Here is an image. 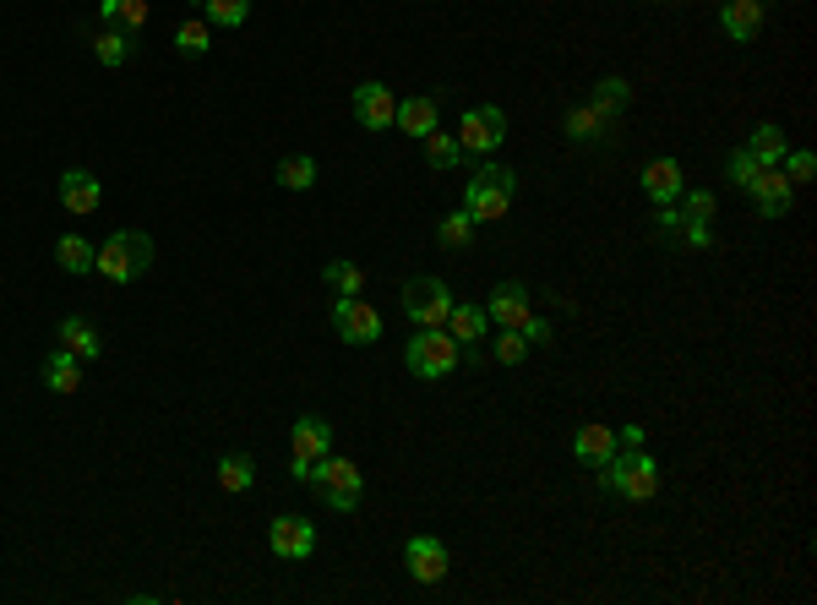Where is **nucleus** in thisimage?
I'll use <instances>...</instances> for the list:
<instances>
[{
  "label": "nucleus",
  "instance_id": "nucleus-1",
  "mask_svg": "<svg viewBox=\"0 0 817 605\" xmlns=\"http://www.w3.org/2000/svg\"><path fill=\"white\" fill-rule=\"evenodd\" d=\"M600 491L621 497V502H654L660 491V464L643 453V448H616L605 464H600Z\"/></svg>",
  "mask_w": 817,
  "mask_h": 605
},
{
  "label": "nucleus",
  "instance_id": "nucleus-2",
  "mask_svg": "<svg viewBox=\"0 0 817 605\" xmlns=\"http://www.w3.org/2000/svg\"><path fill=\"white\" fill-rule=\"evenodd\" d=\"M512 197H518V169H507V164H479V169L469 175V186H463V213H469L474 224H496V218H507Z\"/></svg>",
  "mask_w": 817,
  "mask_h": 605
},
{
  "label": "nucleus",
  "instance_id": "nucleus-3",
  "mask_svg": "<svg viewBox=\"0 0 817 605\" xmlns=\"http://www.w3.org/2000/svg\"><path fill=\"white\" fill-rule=\"evenodd\" d=\"M153 268V240L142 235V229H115L104 246H98V257H93V273H104L109 284H131V278H142Z\"/></svg>",
  "mask_w": 817,
  "mask_h": 605
},
{
  "label": "nucleus",
  "instance_id": "nucleus-4",
  "mask_svg": "<svg viewBox=\"0 0 817 605\" xmlns=\"http://www.w3.org/2000/svg\"><path fill=\"white\" fill-rule=\"evenodd\" d=\"M458 360H463V349H458V339H452L447 328H419V333L404 344V366L419 377V382H441V377H452Z\"/></svg>",
  "mask_w": 817,
  "mask_h": 605
},
{
  "label": "nucleus",
  "instance_id": "nucleus-5",
  "mask_svg": "<svg viewBox=\"0 0 817 605\" xmlns=\"http://www.w3.org/2000/svg\"><path fill=\"white\" fill-rule=\"evenodd\" d=\"M317 497H322V508H333V513H355L360 508V491H366V481H360V470L350 464V459H317V470H311V481H306Z\"/></svg>",
  "mask_w": 817,
  "mask_h": 605
},
{
  "label": "nucleus",
  "instance_id": "nucleus-6",
  "mask_svg": "<svg viewBox=\"0 0 817 605\" xmlns=\"http://www.w3.org/2000/svg\"><path fill=\"white\" fill-rule=\"evenodd\" d=\"M452 137H458L463 158H490V153L507 142V115H501L496 104H469Z\"/></svg>",
  "mask_w": 817,
  "mask_h": 605
},
{
  "label": "nucleus",
  "instance_id": "nucleus-7",
  "mask_svg": "<svg viewBox=\"0 0 817 605\" xmlns=\"http://www.w3.org/2000/svg\"><path fill=\"white\" fill-rule=\"evenodd\" d=\"M447 311H452V289L436 273H414L404 284V317L414 328H441Z\"/></svg>",
  "mask_w": 817,
  "mask_h": 605
},
{
  "label": "nucleus",
  "instance_id": "nucleus-8",
  "mask_svg": "<svg viewBox=\"0 0 817 605\" xmlns=\"http://www.w3.org/2000/svg\"><path fill=\"white\" fill-rule=\"evenodd\" d=\"M289 442H295V453H289V475L306 486V481H311V470H317V459H328V453H333V426H328L322 415H300V420H295V431H289Z\"/></svg>",
  "mask_w": 817,
  "mask_h": 605
},
{
  "label": "nucleus",
  "instance_id": "nucleus-9",
  "mask_svg": "<svg viewBox=\"0 0 817 605\" xmlns=\"http://www.w3.org/2000/svg\"><path fill=\"white\" fill-rule=\"evenodd\" d=\"M333 333H339L350 349L377 344V339H382V311L366 306L360 295H355V300H333Z\"/></svg>",
  "mask_w": 817,
  "mask_h": 605
},
{
  "label": "nucleus",
  "instance_id": "nucleus-10",
  "mask_svg": "<svg viewBox=\"0 0 817 605\" xmlns=\"http://www.w3.org/2000/svg\"><path fill=\"white\" fill-rule=\"evenodd\" d=\"M268 551H273L279 562H306V557L317 551V530H311L300 513H279V519L268 524Z\"/></svg>",
  "mask_w": 817,
  "mask_h": 605
},
{
  "label": "nucleus",
  "instance_id": "nucleus-11",
  "mask_svg": "<svg viewBox=\"0 0 817 605\" xmlns=\"http://www.w3.org/2000/svg\"><path fill=\"white\" fill-rule=\"evenodd\" d=\"M350 109H355V120H360L366 131H393L399 98H393L388 82H360V87L350 93Z\"/></svg>",
  "mask_w": 817,
  "mask_h": 605
},
{
  "label": "nucleus",
  "instance_id": "nucleus-12",
  "mask_svg": "<svg viewBox=\"0 0 817 605\" xmlns=\"http://www.w3.org/2000/svg\"><path fill=\"white\" fill-rule=\"evenodd\" d=\"M747 197H753L758 218H785V213H791V202H796V186L785 180V169H780V164H763V169H758V180L747 186Z\"/></svg>",
  "mask_w": 817,
  "mask_h": 605
},
{
  "label": "nucleus",
  "instance_id": "nucleus-13",
  "mask_svg": "<svg viewBox=\"0 0 817 605\" xmlns=\"http://www.w3.org/2000/svg\"><path fill=\"white\" fill-rule=\"evenodd\" d=\"M561 131H567V142L600 147V142H611V131H616V115H605L600 104H572V109L561 115Z\"/></svg>",
  "mask_w": 817,
  "mask_h": 605
},
{
  "label": "nucleus",
  "instance_id": "nucleus-14",
  "mask_svg": "<svg viewBox=\"0 0 817 605\" xmlns=\"http://www.w3.org/2000/svg\"><path fill=\"white\" fill-rule=\"evenodd\" d=\"M404 568L414 573V584H441V579H447V546H441L436 535H408Z\"/></svg>",
  "mask_w": 817,
  "mask_h": 605
},
{
  "label": "nucleus",
  "instance_id": "nucleus-15",
  "mask_svg": "<svg viewBox=\"0 0 817 605\" xmlns=\"http://www.w3.org/2000/svg\"><path fill=\"white\" fill-rule=\"evenodd\" d=\"M393 126H399L404 137H419V142H425V137L441 126V98H430V93H408V98H399Z\"/></svg>",
  "mask_w": 817,
  "mask_h": 605
},
{
  "label": "nucleus",
  "instance_id": "nucleus-16",
  "mask_svg": "<svg viewBox=\"0 0 817 605\" xmlns=\"http://www.w3.org/2000/svg\"><path fill=\"white\" fill-rule=\"evenodd\" d=\"M441 328L458 339V349H469V355H474V349L485 344V333H490V311H485L479 300H474V306H458V300H452V311H447V322H441Z\"/></svg>",
  "mask_w": 817,
  "mask_h": 605
},
{
  "label": "nucleus",
  "instance_id": "nucleus-17",
  "mask_svg": "<svg viewBox=\"0 0 817 605\" xmlns=\"http://www.w3.org/2000/svg\"><path fill=\"white\" fill-rule=\"evenodd\" d=\"M60 202H66V213H76V218L98 213V202H104L98 175H87V169H66V175H60Z\"/></svg>",
  "mask_w": 817,
  "mask_h": 605
},
{
  "label": "nucleus",
  "instance_id": "nucleus-18",
  "mask_svg": "<svg viewBox=\"0 0 817 605\" xmlns=\"http://www.w3.org/2000/svg\"><path fill=\"white\" fill-rule=\"evenodd\" d=\"M720 27L731 44H753L763 33V0H725L720 5Z\"/></svg>",
  "mask_w": 817,
  "mask_h": 605
},
{
  "label": "nucleus",
  "instance_id": "nucleus-19",
  "mask_svg": "<svg viewBox=\"0 0 817 605\" xmlns=\"http://www.w3.org/2000/svg\"><path fill=\"white\" fill-rule=\"evenodd\" d=\"M485 311H490V322H501V328H523V317H529V289H523L518 278H501V284L490 289Z\"/></svg>",
  "mask_w": 817,
  "mask_h": 605
},
{
  "label": "nucleus",
  "instance_id": "nucleus-20",
  "mask_svg": "<svg viewBox=\"0 0 817 605\" xmlns=\"http://www.w3.org/2000/svg\"><path fill=\"white\" fill-rule=\"evenodd\" d=\"M643 191H649L654 207H660V202H676V197L687 191L682 164H676V158H649V164H643Z\"/></svg>",
  "mask_w": 817,
  "mask_h": 605
},
{
  "label": "nucleus",
  "instance_id": "nucleus-21",
  "mask_svg": "<svg viewBox=\"0 0 817 605\" xmlns=\"http://www.w3.org/2000/svg\"><path fill=\"white\" fill-rule=\"evenodd\" d=\"M38 377H44L49 393H76V388H82V360H76L71 349H49L44 366H38Z\"/></svg>",
  "mask_w": 817,
  "mask_h": 605
},
{
  "label": "nucleus",
  "instance_id": "nucleus-22",
  "mask_svg": "<svg viewBox=\"0 0 817 605\" xmlns=\"http://www.w3.org/2000/svg\"><path fill=\"white\" fill-rule=\"evenodd\" d=\"M87 44H93V60H98V66H109V71H115V66H126V60H131V49H137V38H131L126 27H115V22H104Z\"/></svg>",
  "mask_w": 817,
  "mask_h": 605
},
{
  "label": "nucleus",
  "instance_id": "nucleus-23",
  "mask_svg": "<svg viewBox=\"0 0 817 605\" xmlns=\"http://www.w3.org/2000/svg\"><path fill=\"white\" fill-rule=\"evenodd\" d=\"M747 153H753L758 164H785V153H791V137H785V126H774V120H758V126L747 131Z\"/></svg>",
  "mask_w": 817,
  "mask_h": 605
},
{
  "label": "nucleus",
  "instance_id": "nucleus-24",
  "mask_svg": "<svg viewBox=\"0 0 817 605\" xmlns=\"http://www.w3.org/2000/svg\"><path fill=\"white\" fill-rule=\"evenodd\" d=\"M60 349H71L76 360H98V355H104V339H98V328H93L87 317H66V322H60Z\"/></svg>",
  "mask_w": 817,
  "mask_h": 605
},
{
  "label": "nucleus",
  "instance_id": "nucleus-25",
  "mask_svg": "<svg viewBox=\"0 0 817 605\" xmlns=\"http://www.w3.org/2000/svg\"><path fill=\"white\" fill-rule=\"evenodd\" d=\"M572 453H578V464L600 470V464L616 453V431H611V426H578V437H572Z\"/></svg>",
  "mask_w": 817,
  "mask_h": 605
},
{
  "label": "nucleus",
  "instance_id": "nucleus-26",
  "mask_svg": "<svg viewBox=\"0 0 817 605\" xmlns=\"http://www.w3.org/2000/svg\"><path fill=\"white\" fill-rule=\"evenodd\" d=\"M93 257H98V246H93L87 235H60V240H55V262H60L66 273H93Z\"/></svg>",
  "mask_w": 817,
  "mask_h": 605
},
{
  "label": "nucleus",
  "instance_id": "nucleus-27",
  "mask_svg": "<svg viewBox=\"0 0 817 605\" xmlns=\"http://www.w3.org/2000/svg\"><path fill=\"white\" fill-rule=\"evenodd\" d=\"M322 278H328L333 300H355V295H366V268H360V262H328Z\"/></svg>",
  "mask_w": 817,
  "mask_h": 605
},
{
  "label": "nucleus",
  "instance_id": "nucleus-28",
  "mask_svg": "<svg viewBox=\"0 0 817 605\" xmlns=\"http://www.w3.org/2000/svg\"><path fill=\"white\" fill-rule=\"evenodd\" d=\"M218 486L235 491V497L251 491V486H257V464H251V453H224V459H218Z\"/></svg>",
  "mask_w": 817,
  "mask_h": 605
},
{
  "label": "nucleus",
  "instance_id": "nucleus-29",
  "mask_svg": "<svg viewBox=\"0 0 817 605\" xmlns=\"http://www.w3.org/2000/svg\"><path fill=\"white\" fill-rule=\"evenodd\" d=\"M469 240H474V218L463 207L447 213V218H436V246L441 251H469Z\"/></svg>",
  "mask_w": 817,
  "mask_h": 605
},
{
  "label": "nucleus",
  "instance_id": "nucleus-30",
  "mask_svg": "<svg viewBox=\"0 0 817 605\" xmlns=\"http://www.w3.org/2000/svg\"><path fill=\"white\" fill-rule=\"evenodd\" d=\"M425 164H430V169H458V164H463V147H458V137L436 126V131L425 137Z\"/></svg>",
  "mask_w": 817,
  "mask_h": 605
},
{
  "label": "nucleus",
  "instance_id": "nucleus-31",
  "mask_svg": "<svg viewBox=\"0 0 817 605\" xmlns=\"http://www.w3.org/2000/svg\"><path fill=\"white\" fill-rule=\"evenodd\" d=\"M279 186H284V191H311V186H317V158H311V153H289V158L279 164Z\"/></svg>",
  "mask_w": 817,
  "mask_h": 605
},
{
  "label": "nucleus",
  "instance_id": "nucleus-32",
  "mask_svg": "<svg viewBox=\"0 0 817 605\" xmlns=\"http://www.w3.org/2000/svg\"><path fill=\"white\" fill-rule=\"evenodd\" d=\"M589 104H600L605 115H621L627 104H632V87H627V76H600L594 82V98Z\"/></svg>",
  "mask_w": 817,
  "mask_h": 605
},
{
  "label": "nucleus",
  "instance_id": "nucleus-33",
  "mask_svg": "<svg viewBox=\"0 0 817 605\" xmlns=\"http://www.w3.org/2000/svg\"><path fill=\"white\" fill-rule=\"evenodd\" d=\"M175 49H180L186 60L208 55V49H213V27H208V22H180V27H175Z\"/></svg>",
  "mask_w": 817,
  "mask_h": 605
},
{
  "label": "nucleus",
  "instance_id": "nucleus-34",
  "mask_svg": "<svg viewBox=\"0 0 817 605\" xmlns=\"http://www.w3.org/2000/svg\"><path fill=\"white\" fill-rule=\"evenodd\" d=\"M208 11V27H240L251 16V0H202Z\"/></svg>",
  "mask_w": 817,
  "mask_h": 605
},
{
  "label": "nucleus",
  "instance_id": "nucleus-35",
  "mask_svg": "<svg viewBox=\"0 0 817 605\" xmlns=\"http://www.w3.org/2000/svg\"><path fill=\"white\" fill-rule=\"evenodd\" d=\"M780 169H785V180H791V186H807V180L817 175V153H807V147H791Z\"/></svg>",
  "mask_w": 817,
  "mask_h": 605
},
{
  "label": "nucleus",
  "instance_id": "nucleus-36",
  "mask_svg": "<svg viewBox=\"0 0 817 605\" xmlns=\"http://www.w3.org/2000/svg\"><path fill=\"white\" fill-rule=\"evenodd\" d=\"M758 169H763V164H758V158H753L747 147H736V153L725 158V175H731V186H742V191H747V186L758 180Z\"/></svg>",
  "mask_w": 817,
  "mask_h": 605
},
{
  "label": "nucleus",
  "instance_id": "nucleus-37",
  "mask_svg": "<svg viewBox=\"0 0 817 605\" xmlns=\"http://www.w3.org/2000/svg\"><path fill=\"white\" fill-rule=\"evenodd\" d=\"M523 355H529L523 333H518V328H501V339H496V360H501V366H523Z\"/></svg>",
  "mask_w": 817,
  "mask_h": 605
},
{
  "label": "nucleus",
  "instance_id": "nucleus-38",
  "mask_svg": "<svg viewBox=\"0 0 817 605\" xmlns=\"http://www.w3.org/2000/svg\"><path fill=\"white\" fill-rule=\"evenodd\" d=\"M115 27H126L131 38L147 27V0H120V16H115Z\"/></svg>",
  "mask_w": 817,
  "mask_h": 605
},
{
  "label": "nucleus",
  "instance_id": "nucleus-39",
  "mask_svg": "<svg viewBox=\"0 0 817 605\" xmlns=\"http://www.w3.org/2000/svg\"><path fill=\"white\" fill-rule=\"evenodd\" d=\"M682 197H687V213H682V218H703V224L714 218V191L698 186V191H682Z\"/></svg>",
  "mask_w": 817,
  "mask_h": 605
},
{
  "label": "nucleus",
  "instance_id": "nucleus-40",
  "mask_svg": "<svg viewBox=\"0 0 817 605\" xmlns=\"http://www.w3.org/2000/svg\"><path fill=\"white\" fill-rule=\"evenodd\" d=\"M682 240H687L692 251H709V246H714V229H709L703 218H682Z\"/></svg>",
  "mask_w": 817,
  "mask_h": 605
},
{
  "label": "nucleus",
  "instance_id": "nucleus-41",
  "mask_svg": "<svg viewBox=\"0 0 817 605\" xmlns=\"http://www.w3.org/2000/svg\"><path fill=\"white\" fill-rule=\"evenodd\" d=\"M518 333H523V344H545V339H550V333H556V328H550V322H545V317H534V311H529V317H523V328H518Z\"/></svg>",
  "mask_w": 817,
  "mask_h": 605
},
{
  "label": "nucleus",
  "instance_id": "nucleus-42",
  "mask_svg": "<svg viewBox=\"0 0 817 605\" xmlns=\"http://www.w3.org/2000/svg\"><path fill=\"white\" fill-rule=\"evenodd\" d=\"M654 229H660V235H671V240H676V235H682V213H676V207H671V202H660V213H654Z\"/></svg>",
  "mask_w": 817,
  "mask_h": 605
},
{
  "label": "nucleus",
  "instance_id": "nucleus-43",
  "mask_svg": "<svg viewBox=\"0 0 817 605\" xmlns=\"http://www.w3.org/2000/svg\"><path fill=\"white\" fill-rule=\"evenodd\" d=\"M643 442H649L643 426H621V431H616V448H643Z\"/></svg>",
  "mask_w": 817,
  "mask_h": 605
},
{
  "label": "nucleus",
  "instance_id": "nucleus-44",
  "mask_svg": "<svg viewBox=\"0 0 817 605\" xmlns=\"http://www.w3.org/2000/svg\"><path fill=\"white\" fill-rule=\"evenodd\" d=\"M98 16H104V22H115V16H120V0H98Z\"/></svg>",
  "mask_w": 817,
  "mask_h": 605
}]
</instances>
